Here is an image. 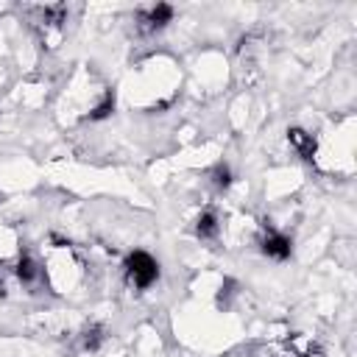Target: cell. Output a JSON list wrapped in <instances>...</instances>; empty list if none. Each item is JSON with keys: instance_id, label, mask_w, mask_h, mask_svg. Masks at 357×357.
<instances>
[{"instance_id": "1", "label": "cell", "mask_w": 357, "mask_h": 357, "mask_svg": "<svg viewBox=\"0 0 357 357\" xmlns=\"http://www.w3.org/2000/svg\"><path fill=\"white\" fill-rule=\"evenodd\" d=\"M123 271H126L128 284L137 287V290H145V287H151V284L159 279V262H156L151 254H145V251L128 254Z\"/></svg>"}, {"instance_id": "2", "label": "cell", "mask_w": 357, "mask_h": 357, "mask_svg": "<svg viewBox=\"0 0 357 357\" xmlns=\"http://www.w3.org/2000/svg\"><path fill=\"white\" fill-rule=\"evenodd\" d=\"M170 17H173V8L159 3V6H148V8H142L139 17H137V25H139V31L153 33V31L165 28V25L170 22Z\"/></svg>"}, {"instance_id": "3", "label": "cell", "mask_w": 357, "mask_h": 357, "mask_svg": "<svg viewBox=\"0 0 357 357\" xmlns=\"http://www.w3.org/2000/svg\"><path fill=\"white\" fill-rule=\"evenodd\" d=\"M259 245H262V251H265L268 257H273V259L290 257V240H287L282 231H276V229H262Z\"/></svg>"}, {"instance_id": "4", "label": "cell", "mask_w": 357, "mask_h": 357, "mask_svg": "<svg viewBox=\"0 0 357 357\" xmlns=\"http://www.w3.org/2000/svg\"><path fill=\"white\" fill-rule=\"evenodd\" d=\"M218 231H220V223H218V215H215V212H204V215L195 220V234H198L201 240H212Z\"/></svg>"}]
</instances>
